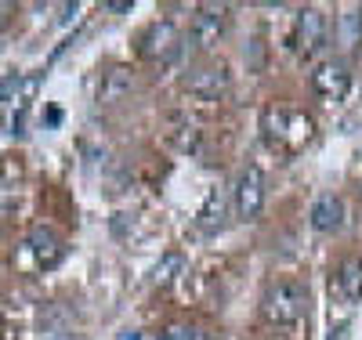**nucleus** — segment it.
<instances>
[{
	"label": "nucleus",
	"instance_id": "nucleus-1",
	"mask_svg": "<svg viewBox=\"0 0 362 340\" xmlns=\"http://www.w3.org/2000/svg\"><path fill=\"white\" fill-rule=\"evenodd\" d=\"M305 307H308V293H305L300 283H276L264 297V315L276 326L297 322L300 315H305Z\"/></svg>",
	"mask_w": 362,
	"mask_h": 340
},
{
	"label": "nucleus",
	"instance_id": "nucleus-2",
	"mask_svg": "<svg viewBox=\"0 0 362 340\" xmlns=\"http://www.w3.org/2000/svg\"><path fill=\"white\" fill-rule=\"evenodd\" d=\"M264 206V174L261 167H247L235 181V213L243 221H254Z\"/></svg>",
	"mask_w": 362,
	"mask_h": 340
},
{
	"label": "nucleus",
	"instance_id": "nucleus-3",
	"mask_svg": "<svg viewBox=\"0 0 362 340\" xmlns=\"http://www.w3.org/2000/svg\"><path fill=\"white\" fill-rule=\"evenodd\" d=\"M293 44H297V51L305 54V58H312V54H319L326 47V15L319 8H305V11L297 15Z\"/></svg>",
	"mask_w": 362,
	"mask_h": 340
},
{
	"label": "nucleus",
	"instance_id": "nucleus-4",
	"mask_svg": "<svg viewBox=\"0 0 362 340\" xmlns=\"http://www.w3.org/2000/svg\"><path fill=\"white\" fill-rule=\"evenodd\" d=\"M312 87H315V95L329 98V102H341L348 95V87H351V73L344 61H322V66L312 73Z\"/></svg>",
	"mask_w": 362,
	"mask_h": 340
},
{
	"label": "nucleus",
	"instance_id": "nucleus-5",
	"mask_svg": "<svg viewBox=\"0 0 362 340\" xmlns=\"http://www.w3.org/2000/svg\"><path fill=\"white\" fill-rule=\"evenodd\" d=\"M185 90L196 98H218L228 90V69L225 66H203L185 76Z\"/></svg>",
	"mask_w": 362,
	"mask_h": 340
},
{
	"label": "nucleus",
	"instance_id": "nucleus-6",
	"mask_svg": "<svg viewBox=\"0 0 362 340\" xmlns=\"http://www.w3.org/2000/svg\"><path fill=\"white\" fill-rule=\"evenodd\" d=\"M174 51H177V29H174V22H153L145 29V37H141V54L145 58H174Z\"/></svg>",
	"mask_w": 362,
	"mask_h": 340
},
{
	"label": "nucleus",
	"instance_id": "nucleus-7",
	"mask_svg": "<svg viewBox=\"0 0 362 340\" xmlns=\"http://www.w3.org/2000/svg\"><path fill=\"white\" fill-rule=\"evenodd\" d=\"M29 254L37 257V264L40 268H54L58 261L66 257V246H62V239H58L51 228H44V225H37L33 232H29Z\"/></svg>",
	"mask_w": 362,
	"mask_h": 340
},
{
	"label": "nucleus",
	"instance_id": "nucleus-8",
	"mask_svg": "<svg viewBox=\"0 0 362 340\" xmlns=\"http://www.w3.org/2000/svg\"><path fill=\"white\" fill-rule=\"evenodd\" d=\"M221 37H225V15L214 11V8L196 11V18H192V44L210 51V47H218Z\"/></svg>",
	"mask_w": 362,
	"mask_h": 340
},
{
	"label": "nucleus",
	"instance_id": "nucleus-9",
	"mask_svg": "<svg viewBox=\"0 0 362 340\" xmlns=\"http://www.w3.org/2000/svg\"><path fill=\"white\" fill-rule=\"evenodd\" d=\"M344 225V199L341 196H319L312 206V228L315 232H337Z\"/></svg>",
	"mask_w": 362,
	"mask_h": 340
},
{
	"label": "nucleus",
	"instance_id": "nucleus-10",
	"mask_svg": "<svg viewBox=\"0 0 362 340\" xmlns=\"http://www.w3.org/2000/svg\"><path fill=\"white\" fill-rule=\"evenodd\" d=\"M225 228V196L221 192H210L203 210H199V232L206 235H218Z\"/></svg>",
	"mask_w": 362,
	"mask_h": 340
},
{
	"label": "nucleus",
	"instance_id": "nucleus-11",
	"mask_svg": "<svg viewBox=\"0 0 362 340\" xmlns=\"http://www.w3.org/2000/svg\"><path fill=\"white\" fill-rule=\"evenodd\" d=\"M312 134H315V119L308 112H286V138L283 141H290V148L308 145Z\"/></svg>",
	"mask_w": 362,
	"mask_h": 340
},
{
	"label": "nucleus",
	"instance_id": "nucleus-12",
	"mask_svg": "<svg viewBox=\"0 0 362 340\" xmlns=\"http://www.w3.org/2000/svg\"><path fill=\"white\" fill-rule=\"evenodd\" d=\"M337 293L344 300H362V261H348L337 275Z\"/></svg>",
	"mask_w": 362,
	"mask_h": 340
},
{
	"label": "nucleus",
	"instance_id": "nucleus-13",
	"mask_svg": "<svg viewBox=\"0 0 362 340\" xmlns=\"http://www.w3.org/2000/svg\"><path fill=\"white\" fill-rule=\"evenodd\" d=\"M124 90H131V76H127L124 69H112V73H109V83H105V90H102V98H105V102H116Z\"/></svg>",
	"mask_w": 362,
	"mask_h": 340
},
{
	"label": "nucleus",
	"instance_id": "nucleus-14",
	"mask_svg": "<svg viewBox=\"0 0 362 340\" xmlns=\"http://www.w3.org/2000/svg\"><path fill=\"white\" fill-rule=\"evenodd\" d=\"M174 271H181V254H167V257H163V264L156 268V283L167 286V283L174 279Z\"/></svg>",
	"mask_w": 362,
	"mask_h": 340
},
{
	"label": "nucleus",
	"instance_id": "nucleus-15",
	"mask_svg": "<svg viewBox=\"0 0 362 340\" xmlns=\"http://www.w3.org/2000/svg\"><path fill=\"white\" fill-rule=\"evenodd\" d=\"M160 340H203V333L196 329V326H170L167 333H160Z\"/></svg>",
	"mask_w": 362,
	"mask_h": 340
},
{
	"label": "nucleus",
	"instance_id": "nucleus-16",
	"mask_svg": "<svg viewBox=\"0 0 362 340\" xmlns=\"http://www.w3.org/2000/svg\"><path fill=\"white\" fill-rule=\"evenodd\" d=\"M358 29H362L358 15H355V11H348V15H344V44H348V47H355V40H358Z\"/></svg>",
	"mask_w": 362,
	"mask_h": 340
},
{
	"label": "nucleus",
	"instance_id": "nucleus-17",
	"mask_svg": "<svg viewBox=\"0 0 362 340\" xmlns=\"http://www.w3.org/2000/svg\"><path fill=\"white\" fill-rule=\"evenodd\" d=\"M76 11H80V4H62V15H58V22L69 25V22L76 18Z\"/></svg>",
	"mask_w": 362,
	"mask_h": 340
},
{
	"label": "nucleus",
	"instance_id": "nucleus-18",
	"mask_svg": "<svg viewBox=\"0 0 362 340\" xmlns=\"http://www.w3.org/2000/svg\"><path fill=\"white\" fill-rule=\"evenodd\" d=\"M109 11H131V0H109Z\"/></svg>",
	"mask_w": 362,
	"mask_h": 340
},
{
	"label": "nucleus",
	"instance_id": "nucleus-19",
	"mask_svg": "<svg viewBox=\"0 0 362 340\" xmlns=\"http://www.w3.org/2000/svg\"><path fill=\"white\" fill-rule=\"evenodd\" d=\"M47 340H73V336H66V333H54V336H47Z\"/></svg>",
	"mask_w": 362,
	"mask_h": 340
}]
</instances>
